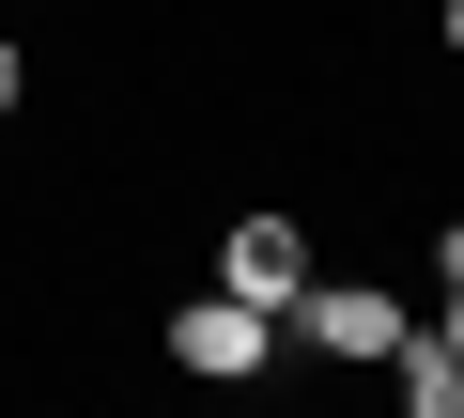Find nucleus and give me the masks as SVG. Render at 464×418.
<instances>
[{"instance_id":"nucleus-1","label":"nucleus","mask_w":464,"mask_h":418,"mask_svg":"<svg viewBox=\"0 0 464 418\" xmlns=\"http://www.w3.org/2000/svg\"><path fill=\"white\" fill-rule=\"evenodd\" d=\"M279 326H295V341H310V356H341V372H387V341H402V326H418V310H402V295H387V279H325V264H310V295H295V310H279Z\"/></svg>"},{"instance_id":"nucleus-2","label":"nucleus","mask_w":464,"mask_h":418,"mask_svg":"<svg viewBox=\"0 0 464 418\" xmlns=\"http://www.w3.org/2000/svg\"><path fill=\"white\" fill-rule=\"evenodd\" d=\"M264 356H279V310H248V295H217V279H201V295L170 310V372H201V387H248Z\"/></svg>"},{"instance_id":"nucleus-3","label":"nucleus","mask_w":464,"mask_h":418,"mask_svg":"<svg viewBox=\"0 0 464 418\" xmlns=\"http://www.w3.org/2000/svg\"><path fill=\"white\" fill-rule=\"evenodd\" d=\"M217 295L295 310V295H310V233H295V218H232V233H217Z\"/></svg>"},{"instance_id":"nucleus-4","label":"nucleus","mask_w":464,"mask_h":418,"mask_svg":"<svg viewBox=\"0 0 464 418\" xmlns=\"http://www.w3.org/2000/svg\"><path fill=\"white\" fill-rule=\"evenodd\" d=\"M387 356H402V403H418V418H464V356H449L433 326H402Z\"/></svg>"},{"instance_id":"nucleus-5","label":"nucleus","mask_w":464,"mask_h":418,"mask_svg":"<svg viewBox=\"0 0 464 418\" xmlns=\"http://www.w3.org/2000/svg\"><path fill=\"white\" fill-rule=\"evenodd\" d=\"M433 341L464 356V264H433Z\"/></svg>"},{"instance_id":"nucleus-6","label":"nucleus","mask_w":464,"mask_h":418,"mask_svg":"<svg viewBox=\"0 0 464 418\" xmlns=\"http://www.w3.org/2000/svg\"><path fill=\"white\" fill-rule=\"evenodd\" d=\"M16 93H32V63H16V32H0V109H16Z\"/></svg>"},{"instance_id":"nucleus-7","label":"nucleus","mask_w":464,"mask_h":418,"mask_svg":"<svg viewBox=\"0 0 464 418\" xmlns=\"http://www.w3.org/2000/svg\"><path fill=\"white\" fill-rule=\"evenodd\" d=\"M449 63H464V0H449Z\"/></svg>"}]
</instances>
